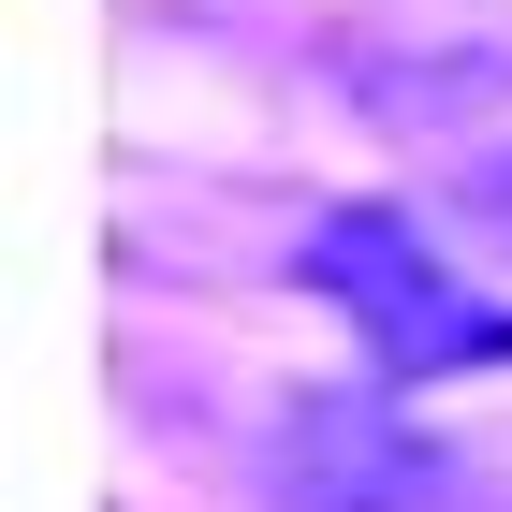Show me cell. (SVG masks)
<instances>
[{"instance_id": "obj_1", "label": "cell", "mask_w": 512, "mask_h": 512, "mask_svg": "<svg viewBox=\"0 0 512 512\" xmlns=\"http://www.w3.org/2000/svg\"><path fill=\"white\" fill-rule=\"evenodd\" d=\"M308 278L337 293V322L366 337L381 381H454V366H512V308L425 249L410 205H322L308 220Z\"/></svg>"}, {"instance_id": "obj_2", "label": "cell", "mask_w": 512, "mask_h": 512, "mask_svg": "<svg viewBox=\"0 0 512 512\" xmlns=\"http://www.w3.org/2000/svg\"><path fill=\"white\" fill-rule=\"evenodd\" d=\"M278 469H293L308 512H439L454 498V454H439L395 395H322V410H293V425H278Z\"/></svg>"}, {"instance_id": "obj_3", "label": "cell", "mask_w": 512, "mask_h": 512, "mask_svg": "<svg viewBox=\"0 0 512 512\" xmlns=\"http://www.w3.org/2000/svg\"><path fill=\"white\" fill-rule=\"evenodd\" d=\"M454 205H469L483 235L512 249V147H483V161H454Z\"/></svg>"}]
</instances>
